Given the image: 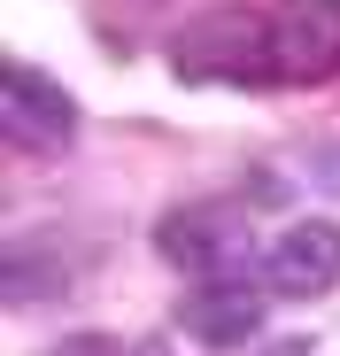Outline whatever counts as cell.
<instances>
[{
	"label": "cell",
	"instance_id": "cell-1",
	"mask_svg": "<svg viewBox=\"0 0 340 356\" xmlns=\"http://www.w3.org/2000/svg\"><path fill=\"white\" fill-rule=\"evenodd\" d=\"M170 78L178 86H278L271 78V8L248 0H209L170 31Z\"/></svg>",
	"mask_w": 340,
	"mask_h": 356
},
{
	"label": "cell",
	"instance_id": "cell-2",
	"mask_svg": "<svg viewBox=\"0 0 340 356\" xmlns=\"http://www.w3.org/2000/svg\"><path fill=\"white\" fill-rule=\"evenodd\" d=\"M147 241H155V256H162L170 271H194V279L263 264V248H255V209L224 202V194H201V202H170V209L155 217V232H147Z\"/></svg>",
	"mask_w": 340,
	"mask_h": 356
},
{
	"label": "cell",
	"instance_id": "cell-3",
	"mask_svg": "<svg viewBox=\"0 0 340 356\" xmlns=\"http://www.w3.org/2000/svg\"><path fill=\"white\" fill-rule=\"evenodd\" d=\"M278 302L271 294V279L255 271H209V279H194L186 286V302H178V333L186 341H201V348H216V356H232V348H248L255 333H263V310Z\"/></svg>",
	"mask_w": 340,
	"mask_h": 356
},
{
	"label": "cell",
	"instance_id": "cell-4",
	"mask_svg": "<svg viewBox=\"0 0 340 356\" xmlns=\"http://www.w3.org/2000/svg\"><path fill=\"white\" fill-rule=\"evenodd\" d=\"M0 132L16 155H62L78 140V101L62 78H46L39 63H8L0 70Z\"/></svg>",
	"mask_w": 340,
	"mask_h": 356
},
{
	"label": "cell",
	"instance_id": "cell-5",
	"mask_svg": "<svg viewBox=\"0 0 340 356\" xmlns=\"http://www.w3.org/2000/svg\"><path fill=\"white\" fill-rule=\"evenodd\" d=\"M271 78L278 86L340 78V0H271Z\"/></svg>",
	"mask_w": 340,
	"mask_h": 356
},
{
	"label": "cell",
	"instance_id": "cell-6",
	"mask_svg": "<svg viewBox=\"0 0 340 356\" xmlns=\"http://www.w3.org/2000/svg\"><path fill=\"white\" fill-rule=\"evenodd\" d=\"M263 279L278 302H325L340 286V217H294L263 248Z\"/></svg>",
	"mask_w": 340,
	"mask_h": 356
},
{
	"label": "cell",
	"instance_id": "cell-7",
	"mask_svg": "<svg viewBox=\"0 0 340 356\" xmlns=\"http://www.w3.org/2000/svg\"><path fill=\"white\" fill-rule=\"evenodd\" d=\"M39 356H132L117 333H62V341H46Z\"/></svg>",
	"mask_w": 340,
	"mask_h": 356
},
{
	"label": "cell",
	"instance_id": "cell-8",
	"mask_svg": "<svg viewBox=\"0 0 340 356\" xmlns=\"http://www.w3.org/2000/svg\"><path fill=\"white\" fill-rule=\"evenodd\" d=\"M309 170H317V178H325V186H332V194H340V140H325V147H317V163H309Z\"/></svg>",
	"mask_w": 340,
	"mask_h": 356
}]
</instances>
